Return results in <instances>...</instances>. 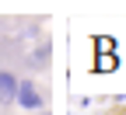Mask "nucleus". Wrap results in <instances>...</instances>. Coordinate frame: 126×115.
Wrapping results in <instances>:
<instances>
[{
	"label": "nucleus",
	"instance_id": "nucleus-1",
	"mask_svg": "<svg viewBox=\"0 0 126 115\" xmlns=\"http://www.w3.org/2000/svg\"><path fill=\"white\" fill-rule=\"evenodd\" d=\"M18 105L25 112H46V94L32 84V80H21V87H18Z\"/></svg>",
	"mask_w": 126,
	"mask_h": 115
},
{
	"label": "nucleus",
	"instance_id": "nucleus-2",
	"mask_svg": "<svg viewBox=\"0 0 126 115\" xmlns=\"http://www.w3.org/2000/svg\"><path fill=\"white\" fill-rule=\"evenodd\" d=\"M18 87H21L18 77L11 70H0V105H14L18 101Z\"/></svg>",
	"mask_w": 126,
	"mask_h": 115
},
{
	"label": "nucleus",
	"instance_id": "nucleus-3",
	"mask_svg": "<svg viewBox=\"0 0 126 115\" xmlns=\"http://www.w3.org/2000/svg\"><path fill=\"white\" fill-rule=\"evenodd\" d=\"M94 52H102V56H116V38H112V35H98V38H94Z\"/></svg>",
	"mask_w": 126,
	"mask_h": 115
},
{
	"label": "nucleus",
	"instance_id": "nucleus-4",
	"mask_svg": "<svg viewBox=\"0 0 126 115\" xmlns=\"http://www.w3.org/2000/svg\"><path fill=\"white\" fill-rule=\"evenodd\" d=\"M116 66H119L116 56H94V70H98V73H112Z\"/></svg>",
	"mask_w": 126,
	"mask_h": 115
},
{
	"label": "nucleus",
	"instance_id": "nucleus-5",
	"mask_svg": "<svg viewBox=\"0 0 126 115\" xmlns=\"http://www.w3.org/2000/svg\"><path fill=\"white\" fill-rule=\"evenodd\" d=\"M42 115H49V112H42Z\"/></svg>",
	"mask_w": 126,
	"mask_h": 115
},
{
	"label": "nucleus",
	"instance_id": "nucleus-6",
	"mask_svg": "<svg viewBox=\"0 0 126 115\" xmlns=\"http://www.w3.org/2000/svg\"><path fill=\"white\" fill-rule=\"evenodd\" d=\"M123 115H126V112H123Z\"/></svg>",
	"mask_w": 126,
	"mask_h": 115
}]
</instances>
